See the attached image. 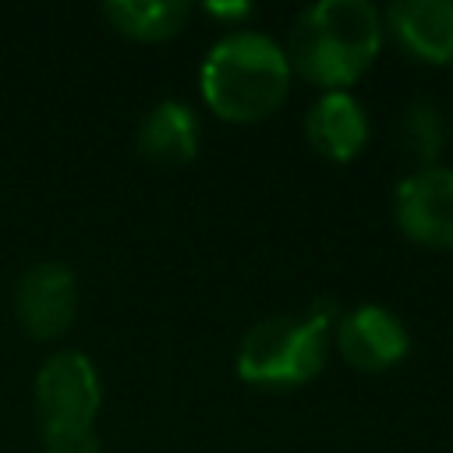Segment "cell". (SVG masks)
<instances>
[{"instance_id": "1", "label": "cell", "mask_w": 453, "mask_h": 453, "mask_svg": "<svg viewBox=\"0 0 453 453\" xmlns=\"http://www.w3.org/2000/svg\"><path fill=\"white\" fill-rule=\"evenodd\" d=\"M382 14L368 0H319L290 28L283 46L290 71L326 92H343L375 60Z\"/></svg>"}, {"instance_id": "2", "label": "cell", "mask_w": 453, "mask_h": 453, "mask_svg": "<svg viewBox=\"0 0 453 453\" xmlns=\"http://www.w3.org/2000/svg\"><path fill=\"white\" fill-rule=\"evenodd\" d=\"M290 74L294 71L280 42L258 32H230L205 53L202 96L216 117L251 124L280 110Z\"/></svg>"}, {"instance_id": "3", "label": "cell", "mask_w": 453, "mask_h": 453, "mask_svg": "<svg viewBox=\"0 0 453 453\" xmlns=\"http://www.w3.org/2000/svg\"><path fill=\"white\" fill-rule=\"evenodd\" d=\"M336 304L315 301L301 315H273L258 322L237 350V375L251 386L287 389L319 375L326 357V333L333 329Z\"/></svg>"}, {"instance_id": "4", "label": "cell", "mask_w": 453, "mask_h": 453, "mask_svg": "<svg viewBox=\"0 0 453 453\" xmlns=\"http://www.w3.org/2000/svg\"><path fill=\"white\" fill-rule=\"evenodd\" d=\"M35 407L42 439H81L92 435L99 411V375L78 350L53 354L35 375Z\"/></svg>"}, {"instance_id": "5", "label": "cell", "mask_w": 453, "mask_h": 453, "mask_svg": "<svg viewBox=\"0 0 453 453\" xmlns=\"http://www.w3.org/2000/svg\"><path fill=\"white\" fill-rule=\"evenodd\" d=\"M396 226L428 248H453V170L425 166L396 188Z\"/></svg>"}, {"instance_id": "6", "label": "cell", "mask_w": 453, "mask_h": 453, "mask_svg": "<svg viewBox=\"0 0 453 453\" xmlns=\"http://www.w3.org/2000/svg\"><path fill=\"white\" fill-rule=\"evenodd\" d=\"M18 319L35 340H57L71 329L78 308V283L71 265L64 262H39L18 280Z\"/></svg>"}, {"instance_id": "7", "label": "cell", "mask_w": 453, "mask_h": 453, "mask_svg": "<svg viewBox=\"0 0 453 453\" xmlns=\"http://www.w3.org/2000/svg\"><path fill=\"white\" fill-rule=\"evenodd\" d=\"M336 347L347 365L361 372H382L407 354L411 336L389 308L357 304L336 322Z\"/></svg>"}, {"instance_id": "8", "label": "cell", "mask_w": 453, "mask_h": 453, "mask_svg": "<svg viewBox=\"0 0 453 453\" xmlns=\"http://www.w3.org/2000/svg\"><path fill=\"white\" fill-rule=\"evenodd\" d=\"M386 28L418 60H428V64L453 60V4L449 0H396L386 11Z\"/></svg>"}, {"instance_id": "9", "label": "cell", "mask_w": 453, "mask_h": 453, "mask_svg": "<svg viewBox=\"0 0 453 453\" xmlns=\"http://www.w3.org/2000/svg\"><path fill=\"white\" fill-rule=\"evenodd\" d=\"M304 134L319 156H326L333 163H347L365 149L368 120H365L361 103L350 92H326L308 110Z\"/></svg>"}, {"instance_id": "10", "label": "cell", "mask_w": 453, "mask_h": 453, "mask_svg": "<svg viewBox=\"0 0 453 453\" xmlns=\"http://www.w3.org/2000/svg\"><path fill=\"white\" fill-rule=\"evenodd\" d=\"M138 149L152 163H188L198 152V120L184 103H156L142 127H138Z\"/></svg>"}, {"instance_id": "11", "label": "cell", "mask_w": 453, "mask_h": 453, "mask_svg": "<svg viewBox=\"0 0 453 453\" xmlns=\"http://www.w3.org/2000/svg\"><path fill=\"white\" fill-rule=\"evenodd\" d=\"M103 14L127 39L159 42L184 28L191 7L184 0H110Z\"/></svg>"}, {"instance_id": "12", "label": "cell", "mask_w": 453, "mask_h": 453, "mask_svg": "<svg viewBox=\"0 0 453 453\" xmlns=\"http://www.w3.org/2000/svg\"><path fill=\"white\" fill-rule=\"evenodd\" d=\"M400 142H403V149L411 156H418L421 163L432 166V159L446 145V117L432 103L407 106L403 117H400Z\"/></svg>"}, {"instance_id": "13", "label": "cell", "mask_w": 453, "mask_h": 453, "mask_svg": "<svg viewBox=\"0 0 453 453\" xmlns=\"http://www.w3.org/2000/svg\"><path fill=\"white\" fill-rule=\"evenodd\" d=\"M42 453H99L96 435H81V439H46Z\"/></svg>"}]
</instances>
